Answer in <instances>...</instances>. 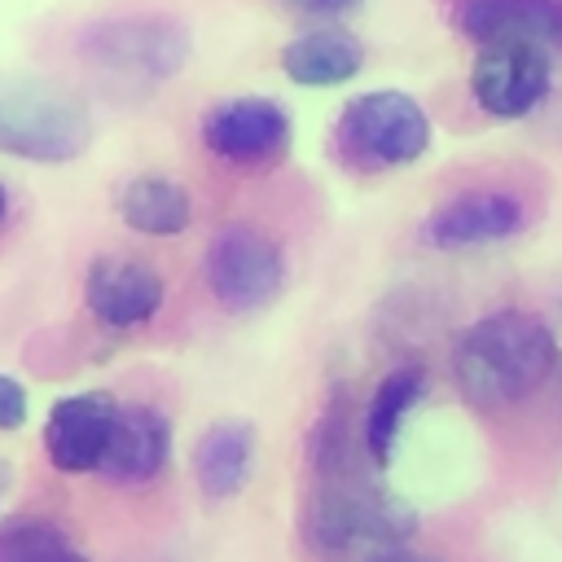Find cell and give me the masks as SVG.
Wrapping results in <instances>:
<instances>
[{"label": "cell", "mask_w": 562, "mask_h": 562, "mask_svg": "<svg viewBox=\"0 0 562 562\" xmlns=\"http://www.w3.org/2000/svg\"><path fill=\"white\" fill-rule=\"evenodd\" d=\"M119 400L110 391L61 395L44 417V457L61 474H92L105 461V448L119 426Z\"/></svg>", "instance_id": "obj_10"}, {"label": "cell", "mask_w": 562, "mask_h": 562, "mask_svg": "<svg viewBox=\"0 0 562 562\" xmlns=\"http://www.w3.org/2000/svg\"><path fill=\"white\" fill-rule=\"evenodd\" d=\"M66 562H88V558H83V553H70V558H66Z\"/></svg>", "instance_id": "obj_25"}, {"label": "cell", "mask_w": 562, "mask_h": 562, "mask_svg": "<svg viewBox=\"0 0 562 562\" xmlns=\"http://www.w3.org/2000/svg\"><path fill=\"white\" fill-rule=\"evenodd\" d=\"M9 224V189H4V180H0V228Z\"/></svg>", "instance_id": "obj_23"}, {"label": "cell", "mask_w": 562, "mask_h": 562, "mask_svg": "<svg viewBox=\"0 0 562 562\" xmlns=\"http://www.w3.org/2000/svg\"><path fill=\"white\" fill-rule=\"evenodd\" d=\"M426 395V369L422 364H395L369 395L364 404V422H360V448L373 465H391L395 448H400V430L413 417V408Z\"/></svg>", "instance_id": "obj_16"}, {"label": "cell", "mask_w": 562, "mask_h": 562, "mask_svg": "<svg viewBox=\"0 0 562 562\" xmlns=\"http://www.w3.org/2000/svg\"><path fill=\"white\" fill-rule=\"evenodd\" d=\"M9 483H13V470H9V461H0V501H4V492H9Z\"/></svg>", "instance_id": "obj_24"}, {"label": "cell", "mask_w": 562, "mask_h": 562, "mask_svg": "<svg viewBox=\"0 0 562 562\" xmlns=\"http://www.w3.org/2000/svg\"><path fill=\"white\" fill-rule=\"evenodd\" d=\"M553 369H558L553 325L518 307L487 312L452 347V382L461 400L487 413L522 404L544 386Z\"/></svg>", "instance_id": "obj_1"}, {"label": "cell", "mask_w": 562, "mask_h": 562, "mask_svg": "<svg viewBox=\"0 0 562 562\" xmlns=\"http://www.w3.org/2000/svg\"><path fill=\"white\" fill-rule=\"evenodd\" d=\"M527 206L505 189H465L443 198L422 220V241L430 250H479L522 233Z\"/></svg>", "instance_id": "obj_11"}, {"label": "cell", "mask_w": 562, "mask_h": 562, "mask_svg": "<svg viewBox=\"0 0 562 562\" xmlns=\"http://www.w3.org/2000/svg\"><path fill=\"white\" fill-rule=\"evenodd\" d=\"M202 277L224 312H259L285 285V255L255 224H220L202 250Z\"/></svg>", "instance_id": "obj_6"}, {"label": "cell", "mask_w": 562, "mask_h": 562, "mask_svg": "<svg viewBox=\"0 0 562 562\" xmlns=\"http://www.w3.org/2000/svg\"><path fill=\"white\" fill-rule=\"evenodd\" d=\"M303 531L316 553H378L404 544L417 531V514L404 496L386 492L382 483H369L360 474H334L316 483L303 514Z\"/></svg>", "instance_id": "obj_2"}, {"label": "cell", "mask_w": 562, "mask_h": 562, "mask_svg": "<svg viewBox=\"0 0 562 562\" xmlns=\"http://www.w3.org/2000/svg\"><path fill=\"white\" fill-rule=\"evenodd\" d=\"M26 391L13 373H0V430H18L26 422Z\"/></svg>", "instance_id": "obj_19"}, {"label": "cell", "mask_w": 562, "mask_h": 562, "mask_svg": "<svg viewBox=\"0 0 562 562\" xmlns=\"http://www.w3.org/2000/svg\"><path fill=\"white\" fill-rule=\"evenodd\" d=\"M92 140L79 97L40 79H0V154L26 162H75Z\"/></svg>", "instance_id": "obj_3"}, {"label": "cell", "mask_w": 562, "mask_h": 562, "mask_svg": "<svg viewBox=\"0 0 562 562\" xmlns=\"http://www.w3.org/2000/svg\"><path fill=\"white\" fill-rule=\"evenodd\" d=\"M198 140L228 167H272L290 154L294 123L272 97H228L198 119Z\"/></svg>", "instance_id": "obj_7"}, {"label": "cell", "mask_w": 562, "mask_h": 562, "mask_svg": "<svg viewBox=\"0 0 562 562\" xmlns=\"http://www.w3.org/2000/svg\"><path fill=\"white\" fill-rule=\"evenodd\" d=\"M83 57L123 83H167L193 57V35L171 13H119L101 18L79 40Z\"/></svg>", "instance_id": "obj_4"}, {"label": "cell", "mask_w": 562, "mask_h": 562, "mask_svg": "<svg viewBox=\"0 0 562 562\" xmlns=\"http://www.w3.org/2000/svg\"><path fill=\"white\" fill-rule=\"evenodd\" d=\"M461 31L487 44H536L544 53L562 48V4L558 0H461Z\"/></svg>", "instance_id": "obj_13"}, {"label": "cell", "mask_w": 562, "mask_h": 562, "mask_svg": "<svg viewBox=\"0 0 562 562\" xmlns=\"http://www.w3.org/2000/svg\"><path fill=\"white\" fill-rule=\"evenodd\" d=\"M167 457H171V422H167V413L154 408V404H123L114 439H110L105 461H101L97 474L105 483H114V487H140V483L162 474Z\"/></svg>", "instance_id": "obj_12"}, {"label": "cell", "mask_w": 562, "mask_h": 562, "mask_svg": "<svg viewBox=\"0 0 562 562\" xmlns=\"http://www.w3.org/2000/svg\"><path fill=\"white\" fill-rule=\"evenodd\" d=\"M549 53L536 44H487L470 66V92L487 119H527L549 97Z\"/></svg>", "instance_id": "obj_8"}, {"label": "cell", "mask_w": 562, "mask_h": 562, "mask_svg": "<svg viewBox=\"0 0 562 562\" xmlns=\"http://www.w3.org/2000/svg\"><path fill=\"white\" fill-rule=\"evenodd\" d=\"M281 70L299 88H338L364 70V44L342 26H312L281 48Z\"/></svg>", "instance_id": "obj_15"}, {"label": "cell", "mask_w": 562, "mask_h": 562, "mask_svg": "<svg viewBox=\"0 0 562 562\" xmlns=\"http://www.w3.org/2000/svg\"><path fill=\"white\" fill-rule=\"evenodd\" d=\"M255 452H259V439H255L250 422L233 417V422L206 426L193 443V479H198L202 496L233 501L255 474Z\"/></svg>", "instance_id": "obj_14"}, {"label": "cell", "mask_w": 562, "mask_h": 562, "mask_svg": "<svg viewBox=\"0 0 562 562\" xmlns=\"http://www.w3.org/2000/svg\"><path fill=\"white\" fill-rule=\"evenodd\" d=\"M369 562H439V558H430V553H422V549H408V544H391V549L369 553Z\"/></svg>", "instance_id": "obj_21"}, {"label": "cell", "mask_w": 562, "mask_h": 562, "mask_svg": "<svg viewBox=\"0 0 562 562\" xmlns=\"http://www.w3.org/2000/svg\"><path fill=\"white\" fill-rule=\"evenodd\" d=\"M281 4H290L307 18H338V13H351L360 0H281Z\"/></svg>", "instance_id": "obj_20"}, {"label": "cell", "mask_w": 562, "mask_h": 562, "mask_svg": "<svg viewBox=\"0 0 562 562\" xmlns=\"http://www.w3.org/2000/svg\"><path fill=\"white\" fill-rule=\"evenodd\" d=\"M338 149L347 162L364 171L413 167L430 149L426 110L400 88H373L342 105L338 114Z\"/></svg>", "instance_id": "obj_5"}, {"label": "cell", "mask_w": 562, "mask_h": 562, "mask_svg": "<svg viewBox=\"0 0 562 562\" xmlns=\"http://www.w3.org/2000/svg\"><path fill=\"white\" fill-rule=\"evenodd\" d=\"M119 220L140 237H176L193 220V198L171 176H132L114 202Z\"/></svg>", "instance_id": "obj_17"}, {"label": "cell", "mask_w": 562, "mask_h": 562, "mask_svg": "<svg viewBox=\"0 0 562 562\" xmlns=\"http://www.w3.org/2000/svg\"><path fill=\"white\" fill-rule=\"evenodd\" d=\"M75 549L44 514H13L0 522V562H66Z\"/></svg>", "instance_id": "obj_18"}, {"label": "cell", "mask_w": 562, "mask_h": 562, "mask_svg": "<svg viewBox=\"0 0 562 562\" xmlns=\"http://www.w3.org/2000/svg\"><path fill=\"white\" fill-rule=\"evenodd\" d=\"M549 325H553V342H558V369H562V303H558V316H553Z\"/></svg>", "instance_id": "obj_22"}, {"label": "cell", "mask_w": 562, "mask_h": 562, "mask_svg": "<svg viewBox=\"0 0 562 562\" xmlns=\"http://www.w3.org/2000/svg\"><path fill=\"white\" fill-rule=\"evenodd\" d=\"M83 303L105 329H136L158 316L167 303V281L149 259L136 255H101L83 272Z\"/></svg>", "instance_id": "obj_9"}]
</instances>
